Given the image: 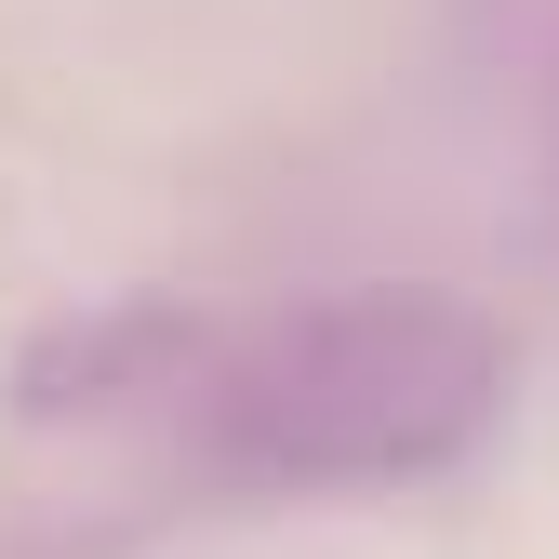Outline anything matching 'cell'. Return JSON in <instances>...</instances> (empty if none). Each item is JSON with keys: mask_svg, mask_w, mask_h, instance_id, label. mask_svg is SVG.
<instances>
[{"mask_svg": "<svg viewBox=\"0 0 559 559\" xmlns=\"http://www.w3.org/2000/svg\"><path fill=\"white\" fill-rule=\"evenodd\" d=\"M520 346L453 294H307L214 333H174L160 413L200 479L240 493H360L453 466L507 413Z\"/></svg>", "mask_w": 559, "mask_h": 559, "instance_id": "6da1fadb", "label": "cell"}]
</instances>
